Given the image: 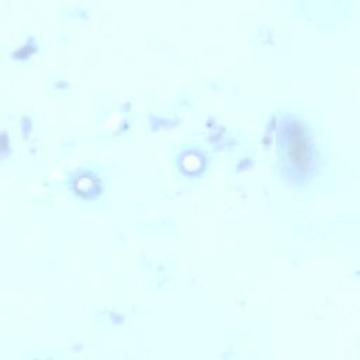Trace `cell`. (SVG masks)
Wrapping results in <instances>:
<instances>
[{
	"label": "cell",
	"instance_id": "obj_1",
	"mask_svg": "<svg viewBox=\"0 0 360 360\" xmlns=\"http://www.w3.org/2000/svg\"><path fill=\"white\" fill-rule=\"evenodd\" d=\"M280 149L287 170L302 176L309 170L312 162V146L305 128L295 121L283 125L280 134Z\"/></svg>",
	"mask_w": 360,
	"mask_h": 360
}]
</instances>
